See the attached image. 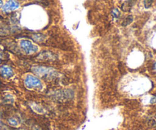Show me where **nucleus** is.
I'll return each instance as SVG.
<instances>
[{"instance_id":"1","label":"nucleus","mask_w":156,"mask_h":130,"mask_svg":"<svg viewBox=\"0 0 156 130\" xmlns=\"http://www.w3.org/2000/svg\"><path fill=\"white\" fill-rule=\"evenodd\" d=\"M32 72L46 79H53L59 76V72L56 70L52 68H47L44 66H34L32 68Z\"/></svg>"},{"instance_id":"2","label":"nucleus","mask_w":156,"mask_h":130,"mask_svg":"<svg viewBox=\"0 0 156 130\" xmlns=\"http://www.w3.org/2000/svg\"><path fill=\"white\" fill-rule=\"evenodd\" d=\"M24 85L27 89H41L42 82L35 76L27 75L24 79Z\"/></svg>"},{"instance_id":"3","label":"nucleus","mask_w":156,"mask_h":130,"mask_svg":"<svg viewBox=\"0 0 156 130\" xmlns=\"http://www.w3.org/2000/svg\"><path fill=\"white\" fill-rule=\"evenodd\" d=\"M21 48L26 54H31L38 51V47L28 40H23L20 43Z\"/></svg>"},{"instance_id":"4","label":"nucleus","mask_w":156,"mask_h":130,"mask_svg":"<svg viewBox=\"0 0 156 130\" xmlns=\"http://www.w3.org/2000/svg\"><path fill=\"white\" fill-rule=\"evenodd\" d=\"M55 98L57 99L58 100L60 101H65V100H69L73 98V92L71 90H66V91H57L54 94Z\"/></svg>"},{"instance_id":"5","label":"nucleus","mask_w":156,"mask_h":130,"mask_svg":"<svg viewBox=\"0 0 156 130\" xmlns=\"http://www.w3.org/2000/svg\"><path fill=\"white\" fill-rule=\"evenodd\" d=\"M37 59L41 60H54L56 59V56L54 53L49 51H44L43 53H40L37 56Z\"/></svg>"},{"instance_id":"6","label":"nucleus","mask_w":156,"mask_h":130,"mask_svg":"<svg viewBox=\"0 0 156 130\" xmlns=\"http://www.w3.org/2000/svg\"><path fill=\"white\" fill-rule=\"evenodd\" d=\"M19 7V4L15 0H10L4 6H3V11L4 12H10V11H13L17 9Z\"/></svg>"},{"instance_id":"7","label":"nucleus","mask_w":156,"mask_h":130,"mask_svg":"<svg viewBox=\"0 0 156 130\" xmlns=\"http://www.w3.org/2000/svg\"><path fill=\"white\" fill-rule=\"evenodd\" d=\"M0 74L3 76L4 78H7V79H9V78L12 77L14 76V72L10 67L9 66H2L0 68Z\"/></svg>"},{"instance_id":"8","label":"nucleus","mask_w":156,"mask_h":130,"mask_svg":"<svg viewBox=\"0 0 156 130\" xmlns=\"http://www.w3.org/2000/svg\"><path fill=\"white\" fill-rule=\"evenodd\" d=\"M30 107L31 109L34 111L35 113L38 114H44L45 113V110L41 106H40L39 104H35V103H31L30 104Z\"/></svg>"},{"instance_id":"9","label":"nucleus","mask_w":156,"mask_h":130,"mask_svg":"<svg viewBox=\"0 0 156 130\" xmlns=\"http://www.w3.org/2000/svg\"><path fill=\"white\" fill-rule=\"evenodd\" d=\"M133 15H128V16L123 20V22H122V26H123V27H126V26L129 25V24L133 22Z\"/></svg>"},{"instance_id":"10","label":"nucleus","mask_w":156,"mask_h":130,"mask_svg":"<svg viewBox=\"0 0 156 130\" xmlns=\"http://www.w3.org/2000/svg\"><path fill=\"white\" fill-rule=\"evenodd\" d=\"M8 123H9V124L11 126H12V127H18V126H19V122H18V120H17L16 118H15V117H10V118H9Z\"/></svg>"},{"instance_id":"11","label":"nucleus","mask_w":156,"mask_h":130,"mask_svg":"<svg viewBox=\"0 0 156 130\" xmlns=\"http://www.w3.org/2000/svg\"><path fill=\"white\" fill-rule=\"evenodd\" d=\"M34 40H35L36 42H43V41L45 40V37L44 35L41 34V33H36V34H34L32 36Z\"/></svg>"},{"instance_id":"12","label":"nucleus","mask_w":156,"mask_h":130,"mask_svg":"<svg viewBox=\"0 0 156 130\" xmlns=\"http://www.w3.org/2000/svg\"><path fill=\"white\" fill-rule=\"evenodd\" d=\"M131 7H132V5L128 1L125 2L122 4L121 5V9L123 11V12H129L131 9Z\"/></svg>"},{"instance_id":"13","label":"nucleus","mask_w":156,"mask_h":130,"mask_svg":"<svg viewBox=\"0 0 156 130\" xmlns=\"http://www.w3.org/2000/svg\"><path fill=\"white\" fill-rule=\"evenodd\" d=\"M154 0H144V6L146 9H149L152 6Z\"/></svg>"},{"instance_id":"14","label":"nucleus","mask_w":156,"mask_h":130,"mask_svg":"<svg viewBox=\"0 0 156 130\" xmlns=\"http://www.w3.org/2000/svg\"><path fill=\"white\" fill-rule=\"evenodd\" d=\"M112 15H113V16L114 17V18H119V17H120V11L118 10V9H117V8H115V9H114L112 10Z\"/></svg>"},{"instance_id":"15","label":"nucleus","mask_w":156,"mask_h":130,"mask_svg":"<svg viewBox=\"0 0 156 130\" xmlns=\"http://www.w3.org/2000/svg\"><path fill=\"white\" fill-rule=\"evenodd\" d=\"M150 104H156V95L153 96V97L151 98Z\"/></svg>"},{"instance_id":"16","label":"nucleus","mask_w":156,"mask_h":130,"mask_svg":"<svg viewBox=\"0 0 156 130\" xmlns=\"http://www.w3.org/2000/svg\"><path fill=\"white\" fill-rule=\"evenodd\" d=\"M128 2H129L130 3V4L133 5L134 3H135L136 2V0H128Z\"/></svg>"},{"instance_id":"17","label":"nucleus","mask_w":156,"mask_h":130,"mask_svg":"<svg viewBox=\"0 0 156 130\" xmlns=\"http://www.w3.org/2000/svg\"><path fill=\"white\" fill-rule=\"evenodd\" d=\"M3 5V2H2V0H0V7H2Z\"/></svg>"},{"instance_id":"18","label":"nucleus","mask_w":156,"mask_h":130,"mask_svg":"<svg viewBox=\"0 0 156 130\" xmlns=\"http://www.w3.org/2000/svg\"><path fill=\"white\" fill-rule=\"evenodd\" d=\"M153 68H154V69H155V71H156V62H155V64H154V66H153Z\"/></svg>"},{"instance_id":"19","label":"nucleus","mask_w":156,"mask_h":130,"mask_svg":"<svg viewBox=\"0 0 156 130\" xmlns=\"http://www.w3.org/2000/svg\"><path fill=\"white\" fill-rule=\"evenodd\" d=\"M18 130H25V129H18Z\"/></svg>"}]
</instances>
